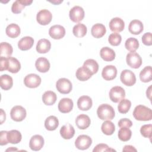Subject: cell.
<instances>
[{
  "instance_id": "cell-1",
  "label": "cell",
  "mask_w": 152,
  "mask_h": 152,
  "mask_svg": "<svg viewBox=\"0 0 152 152\" xmlns=\"http://www.w3.org/2000/svg\"><path fill=\"white\" fill-rule=\"evenodd\" d=\"M133 116L137 121H148L152 119L151 109L144 105L137 106L134 111Z\"/></svg>"
},
{
  "instance_id": "cell-2",
  "label": "cell",
  "mask_w": 152,
  "mask_h": 152,
  "mask_svg": "<svg viewBox=\"0 0 152 152\" xmlns=\"http://www.w3.org/2000/svg\"><path fill=\"white\" fill-rule=\"evenodd\" d=\"M97 114L102 120H112L115 116L113 107L108 104H100L97 109Z\"/></svg>"
},
{
  "instance_id": "cell-3",
  "label": "cell",
  "mask_w": 152,
  "mask_h": 152,
  "mask_svg": "<svg viewBox=\"0 0 152 152\" xmlns=\"http://www.w3.org/2000/svg\"><path fill=\"white\" fill-rule=\"evenodd\" d=\"M126 61L127 64L132 68L137 69L142 64V59L140 55L135 52H131L126 55Z\"/></svg>"
},
{
  "instance_id": "cell-4",
  "label": "cell",
  "mask_w": 152,
  "mask_h": 152,
  "mask_svg": "<svg viewBox=\"0 0 152 152\" xmlns=\"http://www.w3.org/2000/svg\"><path fill=\"white\" fill-rule=\"evenodd\" d=\"M26 110L21 106H14L10 112V116L11 119L15 122H21L23 121L26 117Z\"/></svg>"
},
{
  "instance_id": "cell-5",
  "label": "cell",
  "mask_w": 152,
  "mask_h": 152,
  "mask_svg": "<svg viewBox=\"0 0 152 152\" xmlns=\"http://www.w3.org/2000/svg\"><path fill=\"white\" fill-rule=\"evenodd\" d=\"M57 90L62 94L69 93L72 88L71 82L66 78H59L56 83Z\"/></svg>"
},
{
  "instance_id": "cell-6",
  "label": "cell",
  "mask_w": 152,
  "mask_h": 152,
  "mask_svg": "<svg viewBox=\"0 0 152 152\" xmlns=\"http://www.w3.org/2000/svg\"><path fill=\"white\" fill-rule=\"evenodd\" d=\"M125 97V90L120 86L113 87L109 91V97L114 103H118Z\"/></svg>"
},
{
  "instance_id": "cell-7",
  "label": "cell",
  "mask_w": 152,
  "mask_h": 152,
  "mask_svg": "<svg viewBox=\"0 0 152 152\" xmlns=\"http://www.w3.org/2000/svg\"><path fill=\"white\" fill-rule=\"evenodd\" d=\"M120 79L121 82L126 86H132L136 83L135 74L129 69H124L121 72Z\"/></svg>"
},
{
  "instance_id": "cell-8",
  "label": "cell",
  "mask_w": 152,
  "mask_h": 152,
  "mask_svg": "<svg viewBox=\"0 0 152 152\" xmlns=\"http://www.w3.org/2000/svg\"><path fill=\"white\" fill-rule=\"evenodd\" d=\"M92 144L91 138L87 135H79L75 141V147L81 150L88 149Z\"/></svg>"
},
{
  "instance_id": "cell-9",
  "label": "cell",
  "mask_w": 152,
  "mask_h": 152,
  "mask_svg": "<svg viewBox=\"0 0 152 152\" xmlns=\"http://www.w3.org/2000/svg\"><path fill=\"white\" fill-rule=\"evenodd\" d=\"M69 16L71 20L73 22L79 23L82 21L84 17V11L80 6H74L70 10Z\"/></svg>"
},
{
  "instance_id": "cell-10",
  "label": "cell",
  "mask_w": 152,
  "mask_h": 152,
  "mask_svg": "<svg viewBox=\"0 0 152 152\" xmlns=\"http://www.w3.org/2000/svg\"><path fill=\"white\" fill-rule=\"evenodd\" d=\"M52 19V13L48 10L43 9L39 11L36 15V20L39 24L43 26L49 24Z\"/></svg>"
},
{
  "instance_id": "cell-11",
  "label": "cell",
  "mask_w": 152,
  "mask_h": 152,
  "mask_svg": "<svg viewBox=\"0 0 152 152\" xmlns=\"http://www.w3.org/2000/svg\"><path fill=\"white\" fill-rule=\"evenodd\" d=\"M41 78L36 74H30L27 75L24 79V85L31 88H36L41 83Z\"/></svg>"
},
{
  "instance_id": "cell-12",
  "label": "cell",
  "mask_w": 152,
  "mask_h": 152,
  "mask_svg": "<svg viewBox=\"0 0 152 152\" xmlns=\"http://www.w3.org/2000/svg\"><path fill=\"white\" fill-rule=\"evenodd\" d=\"M49 34L53 39L59 40L63 38L65 35V29L61 25H54L50 27Z\"/></svg>"
},
{
  "instance_id": "cell-13",
  "label": "cell",
  "mask_w": 152,
  "mask_h": 152,
  "mask_svg": "<svg viewBox=\"0 0 152 152\" xmlns=\"http://www.w3.org/2000/svg\"><path fill=\"white\" fill-rule=\"evenodd\" d=\"M117 75V69L114 65H106L102 71V77L106 81H110L115 78Z\"/></svg>"
},
{
  "instance_id": "cell-14",
  "label": "cell",
  "mask_w": 152,
  "mask_h": 152,
  "mask_svg": "<svg viewBox=\"0 0 152 152\" xmlns=\"http://www.w3.org/2000/svg\"><path fill=\"white\" fill-rule=\"evenodd\" d=\"M44 139L40 135H34L30 140L29 147L33 151H39L44 145Z\"/></svg>"
},
{
  "instance_id": "cell-15",
  "label": "cell",
  "mask_w": 152,
  "mask_h": 152,
  "mask_svg": "<svg viewBox=\"0 0 152 152\" xmlns=\"http://www.w3.org/2000/svg\"><path fill=\"white\" fill-rule=\"evenodd\" d=\"M74 103L69 98H63L58 103V110L63 113L70 112L73 108Z\"/></svg>"
},
{
  "instance_id": "cell-16",
  "label": "cell",
  "mask_w": 152,
  "mask_h": 152,
  "mask_svg": "<svg viewBox=\"0 0 152 152\" xmlns=\"http://www.w3.org/2000/svg\"><path fill=\"white\" fill-rule=\"evenodd\" d=\"M109 26L112 31L121 32L124 29L125 23L121 18L115 17L111 19L109 22Z\"/></svg>"
},
{
  "instance_id": "cell-17",
  "label": "cell",
  "mask_w": 152,
  "mask_h": 152,
  "mask_svg": "<svg viewBox=\"0 0 152 152\" xmlns=\"http://www.w3.org/2000/svg\"><path fill=\"white\" fill-rule=\"evenodd\" d=\"M93 104L91 99L88 96H82L77 100V106L79 109L87 111L89 110Z\"/></svg>"
},
{
  "instance_id": "cell-18",
  "label": "cell",
  "mask_w": 152,
  "mask_h": 152,
  "mask_svg": "<svg viewBox=\"0 0 152 152\" xmlns=\"http://www.w3.org/2000/svg\"><path fill=\"white\" fill-rule=\"evenodd\" d=\"M35 66L38 71L40 72H46L50 69V62L44 57H40L35 62Z\"/></svg>"
},
{
  "instance_id": "cell-19",
  "label": "cell",
  "mask_w": 152,
  "mask_h": 152,
  "mask_svg": "<svg viewBox=\"0 0 152 152\" xmlns=\"http://www.w3.org/2000/svg\"><path fill=\"white\" fill-rule=\"evenodd\" d=\"M91 124V120L89 116L85 114L78 115L75 119V124L80 129H87Z\"/></svg>"
},
{
  "instance_id": "cell-20",
  "label": "cell",
  "mask_w": 152,
  "mask_h": 152,
  "mask_svg": "<svg viewBox=\"0 0 152 152\" xmlns=\"http://www.w3.org/2000/svg\"><path fill=\"white\" fill-rule=\"evenodd\" d=\"M128 30L131 34L138 35L143 31L144 26L141 21L138 20H133L129 24Z\"/></svg>"
},
{
  "instance_id": "cell-21",
  "label": "cell",
  "mask_w": 152,
  "mask_h": 152,
  "mask_svg": "<svg viewBox=\"0 0 152 152\" xmlns=\"http://www.w3.org/2000/svg\"><path fill=\"white\" fill-rule=\"evenodd\" d=\"M60 134L65 140H69L72 138L75 134V129L72 125L66 124L63 125L60 129Z\"/></svg>"
},
{
  "instance_id": "cell-22",
  "label": "cell",
  "mask_w": 152,
  "mask_h": 152,
  "mask_svg": "<svg viewBox=\"0 0 152 152\" xmlns=\"http://www.w3.org/2000/svg\"><path fill=\"white\" fill-rule=\"evenodd\" d=\"M76 77L78 80L81 81H85L91 78L93 74L91 71L84 66H82L77 69L75 74Z\"/></svg>"
},
{
  "instance_id": "cell-23",
  "label": "cell",
  "mask_w": 152,
  "mask_h": 152,
  "mask_svg": "<svg viewBox=\"0 0 152 152\" xmlns=\"http://www.w3.org/2000/svg\"><path fill=\"white\" fill-rule=\"evenodd\" d=\"M33 44V38L30 36H25L18 41V47L21 50H27L32 48Z\"/></svg>"
},
{
  "instance_id": "cell-24",
  "label": "cell",
  "mask_w": 152,
  "mask_h": 152,
  "mask_svg": "<svg viewBox=\"0 0 152 152\" xmlns=\"http://www.w3.org/2000/svg\"><path fill=\"white\" fill-rule=\"evenodd\" d=\"M51 48L50 42L46 39H40L36 45V50L39 53H46L48 52Z\"/></svg>"
},
{
  "instance_id": "cell-25",
  "label": "cell",
  "mask_w": 152,
  "mask_h": 152,
  "mask_svg": "<svg viewBox=\"0 0 152 152\" xmlns=\"http://www.w3.org/2000/svg\"><path fill=\"white\" fill-rule=\"evenodd\" d=\"M106 32L105 26L101 23H97L93 25L91 29V33L95 38L102 37Z\"/></svg>"
},
{
  "instance_id": "cell-26",
  "label": "cell",
  "mask_w": 152,
  "mask_h": 152,
  "mask_svg": "<svg viewBox=\"0 0 152 152\" xmlns=\"http://www.w3.org/2000/svg\"><path fill=\"white\" fill-rule=\"evenodd\" d=\"M100 57L105 61H112L115 58V51L109 48V47H103L100 49Z\"/></svg>"
},
{
  "instance_id": "cell-27",
  "label": "cell",
  "mask_w": 152,
  "mask_h": 152,
  "mask_svg": "<svg viewBox=\"0 0 152 152\" xmlns=\"http://www.w3.org/2000/svg\"><path fill=\"white\" fill-rule=\"evenodd\" d=\"M8 71L11 73H17L21 69V64L19 61L14 57L7 58Z\"/></svg>"
},
{
  "instance_id": "cell-28",
  "label": "cell",
  "mask_w": 152,
  "mask_h": 152,
  "mask_svg": "<svg viewBox=\"0 0 152 152\" xmlns=\"http://www.w3.org/2000/svg\"><path fill=\"white\" fill-rule=\"evenodd\" d=\"M57 96L52 91H46L42 96V101L45 104L48 106L53 105L56 101Z\"/></svg>"
},
{
  "instance_id": "cell-29",
  "label": "cell",
  "mask_w": 152,
  "mask_h": 152,
  "mask_svg": "<svg viewBox=\"0 0 152 152\" xmlns=\"http://www.w3.org/2000/svg\"><path fill=\"white\" fill-rule=\"evenodd\" d=\"M20 28L18 25L14 23L10 24L5 29L7 35L11 38H16L20 34Z\"/></svg>"
},
{
  "instance_id": "cell-30",
  "label": "cell",
  "mask_w": 152,
  "mask_h": 152,
  "mask_svg": "<svg viewBox=\"0 0 152 152\" xmlns=\"http://www.w3.org/2000/svg\"><path fill=\"white\" fill-rule=\"evenodd\" d=\"M21 134L18 130L13 129L7 132V139L8 142L11 144H18L21 141Z\"/></svg>"
},
{
  "instance_id": "cell-31",
  "label": "cell",
  "mask_w": 152,
  "mask_h": 152,
  "mask_svg": "<svg viewBox=\"0 0 152 152\" xmlns=\"http://www.w3.org/2000/svg\"><path fill=\"white\" fill-rule=\"evenodd\" d=\"M59 125V121L55 116H49L45 121V127L48 131L55 130Z\"/></svg>"
},
{
  "instance_id": "cell-32",
  "label": "cell",
  "mask_w": 152,
  "mask_h": 152,
  "mask_svg": "<svg viewBox=\"0 0 152 152\" xmlns=\"http://www.w3.org/2000/svg\"><path fill=\"white\" fill-rule=\"evenodd\" d=\"M13 85L12 78L8 74H4L0 78V86L5 90H10Z\"/></svg>"
},
{
  "instance_id": "cell-33",
  "label": "cell",
  "mask_w": 152,
  "mask_h": 152,
  "mask_svg": "<svg viewBox=\"0 0 152 152\" xmlns=\"http://www.w3.org/2000/svg\"><path fill=\"white\" fill-rule=\"evenodd\" d=\"M13 52L12 46L7 42H2L0 45V57H10Z\"/></svg>"
},
{
  "instance_id": "cell-34",
  "label": "cell",
  "mask_w": 152,
  "mask_h": 152,
  "mask_svg": "<svg viewBox=\"0 0 152 152\" xmlns=\"http://www.w3.org/2000/svg\"><path fill=\"white\" fill-rule=\"evenodd\" d=\"M140 80L143 83H148L152 79V70L151 66H147L140 73Z\"/></svg>"
},
{
  "instance_id": "cell-35",
  "label": "cell",
  "mask_w": 152,
  "mask_h": 152,
  "mask_svg": "<svg viewBox=\"0 0 152 152\" xmlns=\"http://www.w3.org/2000/svg\"><path fill=\"white\" fill-rule=\"evenodd\" d=\"M101 129L102 132L105 135H111L115 131V126L110 120H107L102 124Z\"/></svg>"
},
{
  "instance_id": "cell-36",
  "label": "cell",
  "mask_w": 152,
  "mask_h": 152,
  "mask_svg": "<svg viewBox=\"0 0 152 152\" xmlns=\"http://www.w3.org/2000/svg\"><path fill=\"white\" fill-rule=\"evenodd\" d=\"M87 27L81 23H78L75 25L72 29L74 35L77 37H83L87 33Z\"/></svg>"
},
{
  "instance_id": "cell-37",
  "label": "cell",
  "mask_w": 152,
  "mask_h": 152,
  "mask_svg": "<svg viewBox=\"0 0 152 152\" xmlns=\"http://www.w3.org/2000/svg\"><path fill=\"white\" fill-rule=\"evenodd\" d=\"M125 48L130 52H135L139 47L138 40L134 37H129L125 41Z\"/></svg>"
},
{
  "instance_id": "cell-38",
  "label": "cell",
  "mask_w": 152,
  "mask_h": 152,
  "mask_svg": "<svg viewBox=\"0 0 152 152\" xmlns=\"http://www.w3.org/2000/svg\"><path fill=\"white\" fill-rule=\"evenodd\" d=\"M132 135V131L129 128L122 127L118 131V138L122 141H128Z\"/></svg>"
},
{
  "instance_id": "cell-39",
  "label": "cell",
  "mask_w": 152,
  "mask_h": 152,
  "mask_svg": "<svg viewBox=\"0 0 152 152\" xmlns=\"http://www.w3.org/2000/svg\"><path fill=\"white\" fill-rule=\"evenodd\" d=\"M83 66L87 68L91 71L93 75L97 73L99 70L98 63L93 59H88L86 61H85Z\"/></svg>"
},
{
  "instance_id": "cell-40",
  "label": "cell",
  "mask_w": 152,
  "mask_h": 152,
  "mask_svg": "<svg viewBox=\"0 0 152 152\" xmlns=\"http://www.w3.org/2000/svg\"><path fill=\"white\" fill-rule=\"evenodd\" d=\"M131 106V101L128 99H124L121 101H120L118 106V110L119 113L125 114L129 111Z\"/></svg>"
},
{
  "instance_id": "cell-41",
  "label": "cell",
  "mask_w": 152,
  "mask_h": 152,
  "mask_svg": "<svg viewBox=\"0 0 152 152\" xmlns=\"http://www.w3.org/2000/svg\"><path fill=\"white\" fill-rule=\"evenodd\" d=\"M122 40V37L120 34L118 33H113L109 35L108 37L109 43L114 46H118L120 45Z\"/></svg>"
},
{
  "instance_id": "cell-42",
  "label": "cell",
  "mask_w": 152,
  "mask_h": 152,
  "mask_svg": "<svg viewBox=\"0 0 152 152\" xmlns=\"http://www.w3.org/2000/svg\"><path fill=\"white\" fill-rule=\"evenodd\" d=\"M25 5L22 0H17L14 1L11 7V11L14 14H19L25 8Z\"/></svg>"
},
{
  "instance_id": "cell-43",
  "label": "cell",
  "mask_w": 152,
  "mask_h": 152,
  "mask_svg": "<svg viewBox=\"0 0 152 152\" xmlns=\"http://www.w3.org/2000/svg\"><path fill=\"white\" fill-rule=\"evenodd\" d=\"M151 124H146L142 125L140 128L141 134L145 138H148L151 140Z\"/></svg>"
},
{
  "instance_id": "cell-44",
  "label": "cell",
  "mask_w": 152,
  "mask_h": 152,
  "mask_svg": "<svg viewBox=\"0 0 152 152\" xmlns=\"http://www.w3.org/2000/svg\"><path fill=\"white\" fill-rule=\"evenodd\" d=\"M116 151L114 149L110 148L106 144H97L93 150V152H99V151Z\"/></svg>"
},
{
  "instance_id": "cell-45",
  "label": "cell",
  "mask_w": 152,
  "mask_h": 152,
  "mask_svg": "<svg viewBox=\"0 0 152 152\" xmlns=\"http://www.w3.org/2000/svg\"><path fill=\"white\" fill-rule=\"evenodd\" d=\"M118 126L120 128L122 127H126V128H130L132 125V122L131 120L127 118H122L121 119L118 121Z\"/></svg>"
},
{
  "instance_id": "cell-46",
  "label": "cell",
  "mask_w": 152,
  "mask_h": 152,
  "mask_svg": "<svg viewBox=\"0 0 152 152\" xmlns=\"http://www.w3.org/2000/svg\"><path fill=\"white\" fill-rule=\"evenodd\" d=\"M142 42L144 45L147 46H151L152 45L151 42V33H145L142 36Z\"/></svg>"
},
{
  "instance_id": "cell-47",
  "label": "cell",
  "mask_w": 152,
  "mask_h": 152,
  "mask_svg": "<svg viewBox=\"0 0 152 152\" xmlns=\"http://www.w3.org/2000/svg\"><path fill=\"white\" fill-rule=\"evenodd\" d=\"M7 131H1L0 132V145H4L8 143L7 139Z\"/></svg>"
},
{
  "instance_id": "cell-48",
  "label": "cell",
  "mask_w": 152,
  "mask_h": 152,
  "mask_svg": "<svg viewBox=\"0 0 152 152\" xmlns=\"http://www.w3.org/2000/svg\"><path fill=\"white\" fill-rule=\"evenodd\" d=\"M0 71H3L4 70L8 69V60L7 58L0 57Z\"/></svg>"
},
{
  "instance_id": "cell-49",
  "label": "cell",
  "mask_w": 152,
  "mask_h": 152,
  "mask_svg": "<svg viewBox=\"0 0 152 152\" xmlns=\"http://www.w3.org/2000/svg\"><path fill=\"white\" fill-rule=\"evenodd\" d=\"M123 151H137V149L132 145H126L122 149Z\"/></svg>"
},
{
  "instance_id": "cell-50",
  "label": "cell",
  "mask_w": 152,
  "mask_h": 152,
  "mask_svg": "<svg viewBox=\"0 0 152 152\" xmlns=\"http://www.w3.org/2000/svg\"><path fill=\"white\" fill-rule=\"evenodd\" d=\"M6 115L5 112L2 109H1V124H2L3 122L5 121Z\"/></svg>"
},
{
  "instance_id": "cell-51",
  "label": "cell",
  "mask_w": 152,
  "mask_h": 152,
  "mask_svg": "<svg viewBox=\"0 0 152 152\" xmlns=\"http://www.w3.org/2000/svg\"><path fill=\"white\" fill-rule=\"evenodd\" d=\"M151 85L149 86V87L147 88V91H146V94H147V97H148V98L151 100Z\"/></svg>"
},
{
  "instance_id": "cell-52",
  "label": "cell",
  "mask_w": 152,
  "mask_h": 152,
  "mask_svg": "<svg viewBox=\"0 0 152 152\" xmlns=\"http://www.w3.org/2000/svg\"><path fill=\"white\" fill-rule=\"evenodd\" d=\"M18 151V149L17 148H15V147H11L8 149L6 150V151Z\"/></svg>"
}]
</instances>
